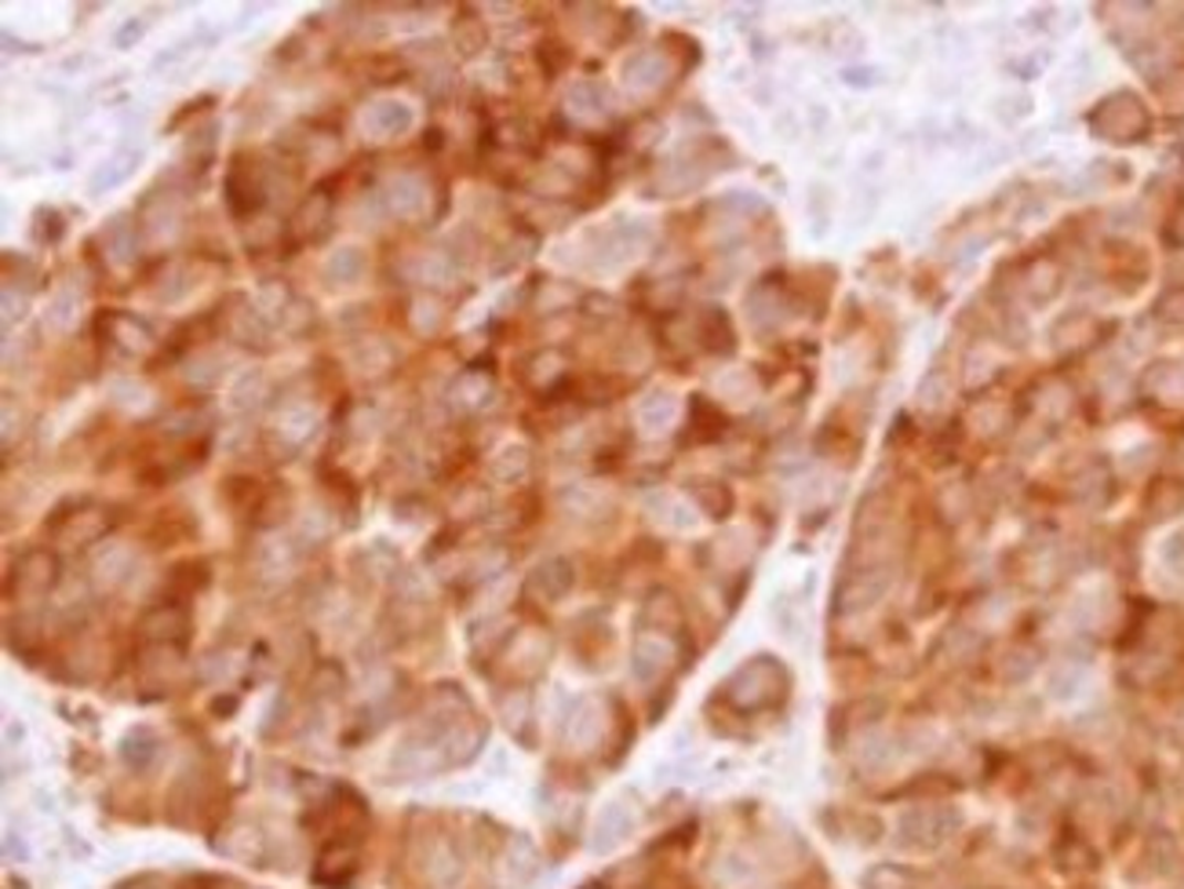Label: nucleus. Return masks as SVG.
Here are the masks:
<instances>
[{
	"label": "nucleus",
	"instance_id": "f257e3e1",
	"mask_svg": "<svg viewBox=\"0 0 1184 889\" xmlns=\"http://www.w3.org/2000/svg\"><path fill=\"white\" fill-rule=\"evenodd\" d=\"M55 572H59V565H55V558H52V554L33 551V554L22 558V565H19V580H22V583H30V588H33L36 594H41V591H47V588H52V583H55Z\"/></svg>",
	"mask_w": 1184,
	"mask_h": 889
}]
</instances>
